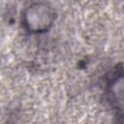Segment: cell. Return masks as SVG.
I'll return each instance as SVG.
<instances>
[{"label": "cell", "instance_id": "cell-1", "mask_svg": "<svg viewBox=\"0 0 124 124\" xmlns=\"http://www.w3.org/2000/svg\"><path fill=\"white\" fill-rule=\"evenodd\" d=\"M55 17V12L49 5L46 3H34L24 10L22 24L30 33H45L52 27Z\"/></svg>", "mask_w": 124, "mask_h": 124}, {"label": "cell", "instance_id": "cell-2", "mask_svg": "<svg viewBox=\"0 0 124 124\" xmlns=\"http://www.w3.org/2000/svg\"><path fill=\"white\" fill-rule=\"evenodd\" d=\"M122 71L120 70L118 73L116 72L111 78L108 79V99L111 106L113 107L116 111H119L122 113V88H123V79H122Z\"/></svg>", "mask_w": 124, "mask_h": 124}]
</instances>
